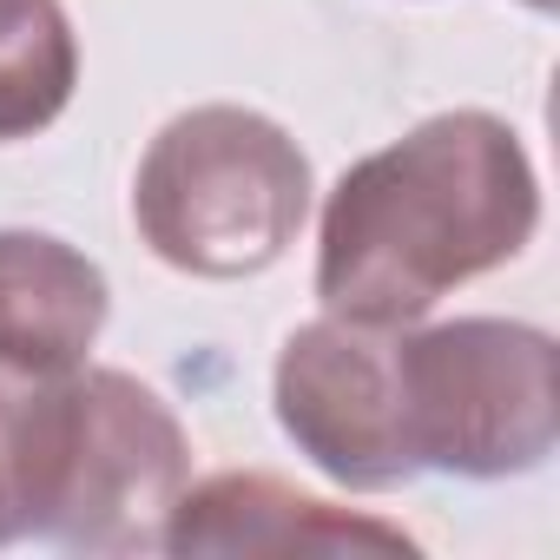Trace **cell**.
<instances>
[{"instance_id":"1","label":"cell","mask_w":560,"mask_h":560,"mask_svg":"<svg viewBox=\"0 0 560 560\" xmlns=\"http://www.w3.org/2000/svg\"><path fill=\"white\" fill-rule=\"evenodd\" d=\"M540 178L521 132L494 113H435L357 159L317 231V298L330 317L409 330L455 284L527 250Z\"/></svg>"},{"instance_id":"2","label":"cell","mask_w":560,"mask_h":560,"mask_svg":"<svg viewBox=\"0 0 560 560\" xmlns=\"http://www.w3.org/2000/svg\"><path fill=\"white\" fill-rule=\"evenodd\" d=\"M191 481V442L165 396L126 370L14 376L21 527L80 553H152Z\"/></svg>"},{"instance_id":"3","label":"cell","mask_w":560,"mask_h":560,"mask_svg":"<svg viewBox=\"0 0 560 560\" xmlns=\"http://www.w3.org/2000/svg\"><path fill=\"white\" fill-rule=\"evenodd\" d=\"M132 218L185 277H257L311 218V159L250 106H191L145 145Z\"/></svg>"},{"instance_id":"4","label":"cell","mask_w":560,"mask_h":560,"mask_svg":"<svg viewBox=\"0 0 560 560\" xmlns=\"http://www.w3.org/2000/svg\"><path fill=\"white\" fill-rule=\"evenodd\" d=\"M402 402L422 468L462 481L534 475L560 442L553 337L508 317H455L402 337Z\"/></svg>"},{"instance_id":"5","label":"cell","mask_w":560,"mask_h":560,"mask_svg":"<svg viewBox=\"0 0 560 560\" xmlns=\"http://www.w3.org/2000/svg\"><path fill=\"white\" fill-rule=\"evenodd\" d=\"M277 422L330 481L383 494L422 475L402 402V330L317 317L277 357Z\"/></svg>"},{"instance_id":"6","label":"cell","mask_w":560,"mask_h":560,"mask_svg":"<svg viewBox=\"0 0 560 560\" xmlns=\"http://www.w3.org/2000/svg\"><path fill=\"white\" fill-rule=\"evenodd\" d=\"M165 553H416V540L376 514H350L277 475H211L185 481L165 514Z\"/></svg>"},{"instance_id":"7","label":"cell","mask_w":560,"mask_h":560,"mask_svg":"<svg viewBox=\"0 0 560 560\" xmlns=\"http://www.w3.org/2000/svg\"><path fill=\"white\" fill-rule=\"evenodd\" d=\"M106 270L47 231H0V370L67 376L106 330Z\"/></svg>"},{"instance_id":"8","label":"cell","mask_w":560,"mask_h":560,"mask_svg":"<svg viewBox=\"0 0 560 560\" xmlns=\"http://www.w3.org/2000/svg\"><path fill=\"white\" fill-rule=\"evenodd\" d=\"M80 86V40L60 0H0V145L47 132Z\"/></svg>"},{"instance_id":"9","label":"cell","mask_w":560,"mask_h":560,"mask_svg":"<svg viewBox=\"0 0 560 560\" xmlns=\"http://www.w3.org/2000/svg\"><path fill=\"white\" fill-rule=\"evenodd\" d=\"M21 488H14V370H0V547L21 540Z\"/></svg>"},{"instance_id":"10","label":"cell","mask_w":560,"mask_h":560,"mask_svg":"<svg viewBox=\"0 0 560 560\" xmlns=\"http://www.w3.org/2000/svg\"><path fill=\"white\" fill-rule=\"evenodd\" d=\"M527 8H540V14H547V8H553V0H527Z\"/></svg>"}]
</instances>
